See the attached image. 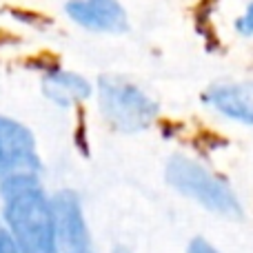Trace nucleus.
<instances>
[{
	"instance_id": "f8f14e48",
	"label": "nucleus",
	"mask_w": 253,
	"mask_h": 253,
	"mask_svg": "<svg viewBox=\"0 0 253 253\" xmlns=\"http://www.w3.org/2000/svg\"><path fill=\"white\" fill-rule=\"evenodd\" d=\"M111 253H131V251L126 249V247H116V249L111 251Z\"/></svg>"
},
{
	"instance_id": "7ed1b4c3",
	"label": "nucleus",
	"mask_w": 253,
	"mask_h": 253,
	"mask_svg": "<svg viewBox=\"0 0 253 253\" xmlns=\"http://www.w3.org/2000/svg\"><path fill=\"white\" fill-rule=\"evenodd\" d=\"M102 118L123 133H138L158 120L160 105L138 83L123 76H102L96 84Z\"/></svg>"
},
{
	"instance_id": "f03ea898",
	"label": "nucleus",
	"mask_w": 253,
	"mask_h": 253,
	"mask_svg": "<svg viewBox=\"0 0 253 253\" xmlns=\"http://www.w3.org/2000/svg\"><path fill=\"white\" fill-rule=\"evenodd\" d=\"M167 182L180 193V196L193 200L196 205L205 207L207 211L222 218L236 220L242 218L240 198L231 189V184L218 173L205 167L202 162L189 156H171L167 162Z\"/></svg>"
},
{
	"instance_id": "9d476101",
	"label": "nucleus",
	"mask_w": 253,
	"mask_h": 253,
	"mask_svg": "<svg viewBox=\"0 0 253 253\" xmlns=\"http://www.w3.org/2000/svg\"><path fill=\"white\" fill-rule=\"evenodd\" d=\"M187 253H220L215 249L211 242H207L205 238H196V240H191V245H189Z\"/></svg>"
},
{
	"instance_id": "0eeeda50",
	"label": "nucleus",
	"mask_w": 253,
	"mask_h": 253,
	"mask_svg": "<svg viewBox=\"0 0 253 253\" xmlns=\"http://www.w3.org/2000/svg\"><path fill=\"white\" fill-rule=\"evenodd\" d=\"M56 213L58 242L62 253H96L91 231L84 218L83 200L71 189H62L51 198Z\"/></svg>"
},
{
	"instance_id": "f257e3e1",
	"label": "nucleus",
	"mask_w": 253,
	"mask_h": 253,
	"mask_svg": "<svg viewBox=\"0 0 253 253\" xmlns=\"http://www.w3.org/2000/svg\"><path fill=\"white\" fill-rule=\"evenodd\" d=\"M2 227L20 253H62L53 202L38 175H16L0 184Z\"/></svg>"
},
{
	"instance_id": "1a4fd4ad",
	"label": "nucleus",
	"mask_w": 253,
	"mask_h": 253,
	"mask_svg": "<svg viewBox=\"0 0 253 253\" xmlns=\"http://www.w3.org/2000/svg\"><path fill=\"white\" fill-rule=\"evenodd\" d=\"M229 29L238 40H253V0H240L238 11L229 16Z\"/></svg>"
},
{
	"instance_id": "20e7f679",
	"label": "nucleus",
	"mask_w": 253,
	"mask_h": 253,
	"mask_svg": "<svg viewBox=\"0 0 253 253\" xmlns=\"http://www.w3.org/2000/svg\"><path fill=\"white\" fill-rule=\"evenodd\" d=\"M38 142L27 125L20 120L0 116V184L16 175L40 173Z\"/></svg>"
},
{
	"instance_id": "39448f33",
	"label": "nucleus",
	"mask_w": 253,
	"mask_h": 253,
	"mask_svg": "<svg viewBox=\"0 0 253 253\" xmlns=\"http://www.w3.org/2000/svg\"><path fill=\"white\" fill-rule=\"evenodd\" d=\"M65 18L78 29L98 36H123L131 29L129 11L120 0H65Z\"/></svg>"
},
{
	"instance_id": "9b49d317",
	"label": "nucleus",
	"mask_w": 253,
	"mask_h": 253,
	"mask_svg": "<svg viewBox=\"0 0 253 253\" xmlns=\"http://www.w3.org/2000/svg\"><path fill=\"white\" fill-rule=\"evenodd\" d=\"M0 253H20V249L16 247V242L11 240V236L2 224H0Z\"/></svg>"
},
{
	"instance_id": "6e6552de",
	"label": "nucleus",
	"mask_w": 253,
	"mask_h": 253,
	"mask_svg": "<svg viewBox=\"0 0 253 253\" xmlns=\"http://www.w3.org/2000/svg\"><path fill=\"white\" fill-rule=\"evenodd\" d=\"M96 87L78 71L65 69V67H49L42 74V93L49 102L62 109L80 105L93 96Z\"/></svg>"
},
{
	"instance_id": "423d86ee",
	"label": "nucleus",
	"mask_w": 253,
	"mask_h": 253,
	"mask_svg": "<svg viewBox=\"0 0 253 253\" xmlns=\"http://www.w3.org/2000/svg\"><path fill=\"white\" fill-rule=\"evenodd\" d=\"M202 102L222 120L253 126V78L215 80L205 89Z\"/></svg>"
}]
</instances>
